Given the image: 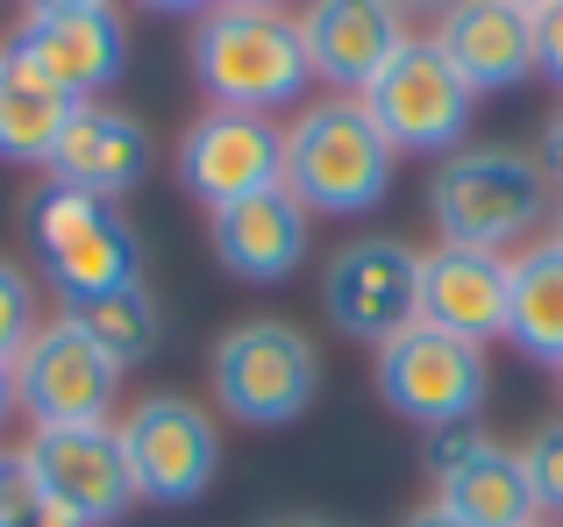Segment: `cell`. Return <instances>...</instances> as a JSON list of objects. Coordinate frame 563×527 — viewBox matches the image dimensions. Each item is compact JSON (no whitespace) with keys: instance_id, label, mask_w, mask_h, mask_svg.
Instances as JSON below:
<instances>
[{"instance_id":"obj_1","label":"cell","mask_w":563,"mask_h":527,"mask_svg":"<svg viewBox=\"0 0 563 527\" xmlns=\"http://www.w3.org/2000/svg\"><path fill=\"white\" fill-rule=\"evenodd\" d=\"M186 65L207 108H235V114H278L292 100H307V86H314L300 14L257 8V0L207 8L186 36Z\"/></svg>"},{"instance_id":"obj_2","label":"cell","mask_w":563,"mask_h":527,"mask_svg":"<svg viewBox=\"0 0 563 527\" xmlns=\"http://www.w3.org/2000/svg\"><path fill=\"white\" fill-rule=\"evenodd\" d=\"M550 208H556V186L542 171V157L528 150H456L435 165L428 179V214H435V236L456 243V250H528L536 228H550Z\"/></svg>"},{"instance_id":"obj_3","label":"cell","mask_w":563,"mask_h":527,"mask_svg":"<svg viewBox=\"0 0 563 527\" xmlns=\"http://www.w3.org/2000/svg\"><path fill=\"white\" fill-rule=\"evenodd\" d=\"M399 150L378 136V122L364 114V100H307L292 108L286 128V193L300 200L307 214H372L385 193H393Z\"/></svg>"},{"instance_id":"obj_4","label":"cell","mask_w":563,"mask_h":527,"mask_svg":"<svg viewBox=\"0 0 563 527\" xmlns=\"http://www.w3.org/2000/svg\"><path fill=\"white\" fill-rule=\"evenodd\" d=\"M207 385H214L221 414H235L243 428H286L314 406L321 392V357L307 343V328L292 321H235L221 328L214 357H207Z\"/></svg>"},{"instance_id":"obj_5","label":"cell","mask_w":563,"mask_h":527,"mask_svg":"<svg viewBox=\"0 0 563 527\" xmlns=\"http://www.w3.org/2000/svg\"><path fill=\"white\" fill-rule=\"evenodd\" d=\"M29 243L43 257V278L57 285V300L79 306L100 292L143 285V243L108 200L71 193V186H36L29 200Z\"/></svg>"},{"instance_id":"obj_6","label":"cell","mask_w":563,"mask_h":527,"mask_svg":"<svg viewBox=\"0 0 563 527\" xmlns=\"http://www.w3.org/2000/svg\"><path fill=\"white\" fill-rule=\"evenodd\" d=\"M14 478L29 506H51L79 527H108L136 506L122 428H29L14 442Z\"/></svg>"},{"instance_id":"obj_7","label":"cell","mask_w":563,"mask_h":527,"mask_svg":"<svg viewBox=\"0 0 563 527\" xmlns=\"http://www.w3.org/2000/svg\"><path fill=\"white\" fill-rule=\"evenodd\" d=\"M14 406L29 414V428H114L122 363L71 314H51L14 357Z\"/></svg>"},{"instance_id":"obj_8","label":"cell","mask_w":563,"mask_h":527,"mask_svg":"<svg viewBox=\"0 0 563 527\" xmlns=\"http://www.w3.org/2000/svg\"><path fill=\"white\" fill-rule=\"evenodd\" d=\"M372 385L399 421L435 435V428H471V414H478L485 392H493V363H485L478 343H456V335L413 321L407 335H393V343L378 349Z\"/></svg>"},{"instance_id":"obj_9","label":"cell","mask_w":563,"mask_h":527,"mask_svg":"<svg viewBox=\"0 0 563 527\" xmlns=\"http://www.w3.org/2000/svg\"><path fill=\"white\" fill-rule=\"evenodd\" d=\"M122 457L136 478V500L151 506H192L221 478V428L186 392H143L122 421Z\"/></svg>"},{"instance_id":"obj_10","label":"cell","mask_w":563,"mask_h":527,"mask_svg":"<svg viewBox=\"0 0 563 527\" xmlns=\"http://www.w3.org/2000/svg\"><path fill=\"white\" fill-rule=\"evenodd\" d=\"M364 114L378 122V136L399 157H456L464 128L478 114V93L456 79V65L428 36H413L393 65L364 86Z\"/></svg>"},{"instance_id":"obj_11","label":"cell","mask_w":563,"mask_h":527,"mask_svg":"<svg viewBox=\"0 0 563 527\" xmlns=\"http://www.w3.org/2000/svg\"><path fill=\"white\" fill-rule=\"evenodd\" d=\"M321 314L335 335L385 349L421 321V250L399 236H357L321 271Z\"/></svg>"},{"instance_id":"obj_12","label":"cell","mask_w":563,"mask_h":527,"mask_svg":"<svg viewBox=\"0 0 563 527\" xmlns=\"http://www.w3.org/2000/svg\"><path fill=\"white\" fill-rule=\"evenodd\" d=\"M179 186L207 214L257 200L286 186V128L272 114H235V108H200L179 128Z\"/></svg>"},{"instance_id":"obj_13","label":"cell","mask_w":563,"mask_h":527,"mask_svg":"<svg viewBox=\"0 0 563 527\" xmlns=\"http://www.w3.org/2000/svg\"><path fill=\"white\" fill-rule=\"evenodd\" d=\"M14 51L51 86H65L79 108H93L129 71V22L100 0H36L14 22Z\"/></svg>"},{"instance_id":"obj_14","label":"cell","mask_w":563,"mask_h":527,"mask_svg":"<svg viewBox=\"0 0 563 527\" xmlns=\"http://www.w3.org/2000/svg\"><path fill=\"white\" fill-rule=\"evenodd\" d=\"M300 43H307V71L329 93L364 100V86L413 43V22L393 0H314V8H300Z\"/></svg>"},{"instance_id":"obj_15","label":"cell","mask_w":563,"mask_h":527,"mask_svg":"<svg viewBox=\"0 0 563 527\" xmlns=\"http://www.w3.org/2000/svg\"><path fill=\"white\" fill-rule=\"evenodd\" d=\"M428 43L471 93H514L536 79V0H456L435 14Z\"/></svg>"},{"instance_id":"obj_16","label":"cell","mask_w":563,"mask_h":527,"mask_svg":"<svg viewBox=\"0 0 563 527\" xmlns=\"http://www.w3.org/2000/svg\"><path fill=\"white\" fill-rule=\"evenodd\" d=\"M514 314V257L499 250H456V243H435L421 250V321L456 343H493L507 335Z\"/></svg>"},{"instance_id":"obj_17","label":"cell","mask_w":563,"mask_h":527,"mask_svg":"<svg viewBox=\"0 0 563 527\" xmlns=\"http://www.w3.org/2000/svg\"><path fill=\"white\" fill-rule=\"evenodd\" d=\"M51 186H71V193H93V200H122L136 193L143 179H151V128L136 122V114L108 108V100H93V108L71 114V128L57 136L51 150Z\"/></svg>"},{"instance_id":"obj_18","label":"cell","mask_w":563,"mask_h":527,"mask_svg":"<svg viewBox=\"0 0 563 527\" xmlns=\"http://www.w3.org/2000/svg\"><path fill=\"white\" fill-rule=\"evenodd\" d=\"M307 222H314V214L278 186V193L214 208L207 214V243H214V257H221L229 278H243V285H278V278H292V264L307 257Z\"/></svg>"},{"instance_id":"obj_19","label":"cell","mask_w":563,"mask_h":527,"mask_svg":"<svg viewBox=\"0 0 563 527\" xmlns=\"http://www.w3.org/2000/svg\"><path fill=\"white\" fill-rule=\"evenodd\" d=\"M71 114H79V100L43 79L14 43H0V157L8 165H51Z\"/></svg>"},{"instance_id":"obj_20","label":"cell","mask_w":563,"mask_h":527,"mask_svg":"<svg viewBox=\"0 0 563 527\" xmlns=\"http://www.w3.org/2000/svg\"><path fill=\"white\" fill-rule=\"evenodd\" d=\"M435 506H450L464 527H536L542 520L536 485L521 471V449H507V442H485L464 471L435 478Z\"/></svg>"},{"instance_id":"obj_21","label":"cell","mask_w":563,"mask_h":527,"mask_svg":"<svg viewBox=\"0 0 563 527\" xmlns=\"http://www.w3.org/2000/svg\"><path fill=\"white\" fill-rule=\"evenodd\" d=\"M507 343L521 357L563 371V250L550 236H536L528 250H514V314Z\"/></svg>"},{"instance_id":"obj_22","label":"cell","mask_w":563,"mask_h":527,"mask_svg":"<svg viewBox=\"0 0 563 527\" xmlns=\"http://www.w3.org/2000/svg\"><path fill=\"white\" fill-rule=\"evenodd\" d=\"M71 321H79L86 335H93L100 349H108L122 371H136L143 357H157V343H165V306H157L151 285H122V292H100V300H79L65 306Z\"/></svg>"},{"instance_id":"obj_23","label":"cell","mask_w":563,"mask_h":527,"mask_svg":"<svg viewBox=\"0 0 563 527\" xmlns=\"http://www.w3.org/2000/svg\"><path fill=\"white\" fill-rule=\"evenodd\" d=\"M36 328H43V314H36V278H29L22 264L0 257V363L22 357Z\"/></svg>"},{"instance_id":"obj_24","label":"cell","mask_w":563,"mask_h":527,"mask_svg":"<svg viewBox=\"0 0 563 527\" xmlns=\"http://www.w3.org/2000/svg\"><path fill=\"white\" fill-rule=\"evenodd\" d=\"M521 471H528V485H536L542 520L563 527V421H542V428L521 442Z\"/></svg>"},{"instance_id":"obj_25","label":"cell","mask_w":563,"mask_h":527,"mask_svg":"<svg viewBox=\"0 0 563 527\" xmlns=\"http://www.w3.org/2000/svg\"><path fill=\"white\" fill-rule=\"evenodd\" d=\"M536 71L563 93V0H536Z\"/></svg>"},{"instance_id":"obj_26","label":"cell","mask_w":563,"mask_h":527,"mask_svg":"<svg viewBox=\"0 0 563 527\" xmlns=\"http://www.w3.org/2000/svg\"><path fill=\"white\" fill-rule=\"evenodd\" d=\"M485 442H493V435H478V428H435V435H428V471H435V478L464 471Z\"/></svg>"},{"instance_id":"obj_27","label":"cell","mask_w":563,"mask_h":527,"mask_svg":"<svg viewBox=\"0 0 563 527\" xmlns=\"http://www.w3.org/2000/svg\"><path fill=\"white\" fill-rule=\"evenodd\" d=\"M542 171H550V186H556V193H563V108L550 114V122H542Z\"/></svg>"},{"instance_id":"obj_28","label":"cell","mask_w":563,"mask_h":527,"mask_svg":"<svg viewBox=\"0 0 563 527\" xmlns=\"http://www.w3.org/2000/svg\"><path fill=\"white\" fill-rule=\"evenodd\" d=\"M22 478H14V449H0V520H14V514H22Z\"/></svg>"},{"instance_id":"obj_29","label":"cell","mask_w":563,"mask_h":527,"mask_svg":"<svg viewBox=\"0 0 563 527\" xmlns=\"http://www.w3.org/2000/svg\"><path fill=\"white\" fill-rule=\"evenodd\" d=\"M399 527H464V520H456L450 506H435V500H428V506H413V514L399 520Z\"/></svg>"},{"instance_id":"obj_30","label":"cell","mask_w":563,"mask_h":527,"mask_svg":"<svg viewBox=\"0 0 563 527\" xmlns=\"http://www.w3.org/2000/svg\"><path fill=\"white\" fill-rule=\"evenodd\" d=\"M14 527H79V520L51 514V506H22V514H14Z\"/></svg>"},{"instance_id":"obj_31","label":"cell","mask_w":563,"mask_h":527,"mask_svg":"<svg viewBox=\"0 0 563 527\" xmlns=\"http://www.w3.org/2000/svg\"><path fill=\"white\" fill-rule=\"evenodd\" d=\"M8 414H22V406H14V363H0V435H8Z\"/></svg>"},{"instance_id":"obj_32","label":"cell","mask_w":563,"mask_h":527,"mask_svg":"<svg viewBox=\"0 0 563 527\" xmlns=\"http://www.w3.org/2000/svg\"><path fill=\"white\" fill-rule=\"evenodd\" d=\"M264 527H321V520H314V514H272Z\"/></svg>"},{"instance_id":"obj_33","label":"cell","mask_w":563,"mask_h":527,"mask_svg":"<svg viewBox=\"0 0 563 527\" xmlns=\"http://www.w3.org/2000/svg\"><path fill=\"white\" fill-rule=\"evenodd\" d=\"M550 243L563 250V193H556V208H550Z\"/></svg>"},{"instance_id":"obj_34","label":"cell","mask_w":563,"mask_h":527,"mask_svg":"<svg viewBox=\"0 0 563 527\" xmlns=\"http://www.w3.org/2000/svg\"><path fill=\"white\" fill-rule=\"evenodd\" d=\"M536 527H556V520H536Z\"/></svg>"},{"instance_id":"obj_35","label":"cell","mask_w":563,"mask_h":527,"mask_svg":"<svg viewBox=\"0 0 563 527\" xmlns=\"http://www.w3.org/2000/svg\"><path fill=\"white\" fill-rule=\"evenodd\" d=\"M556 392H563V371H556Z\"/></svg>"},{"instance_id":"obj_36","label":"cell","mask_w":563,"mask_h":527,"mask_svg":"<svg viewBox=\"0 0 563 527\" xmlns=\"http://www.w3.org/2000/svg\"><path fill=\"white\" fill-rule=\"evenodd\" d=\"M0 527H14V520H0Z\"/></svg>"}]
</instances>
